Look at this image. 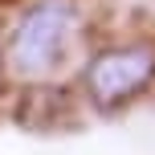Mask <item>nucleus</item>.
Returning <instances> with one entry per match:
<instances>
[{
    "label": "nucleus",
    "instance_id": "1",
    "mask_svg": "<svg viewBox=\"0 0 155 155\" xmlns=\"http://www.w3.org/2000/svg\"><path fill=\"white\" fill-rule=\"evenodd\" d=\"M155 78V45H123L106 49L86 70V94L98 110H118L139 98Z\"/></svg>",
    "mask_w": 155,
    "mask_h": 155
},
{
    "label": "nucleus",
    "instance_id": "2",
    "mask_svg": "<svg viewBox=\"0 0 155 155\" xmlns=\"http://www.w3.org/2000/svg\"><path fill=\"white\" fill-rule=\"evenodd\" d=\"M74 29V8L65 0H45L21 21L8 45V61L21 74H45L61 57V45Z\"/></svg>",
    "mask_w": 155,
    "mask_h": 155
}]
</instances>
